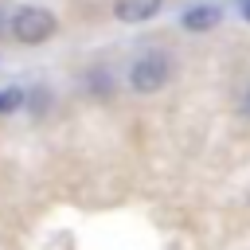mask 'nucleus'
I'll list each match as a JSON object with an SVG mask.
<instances>
[{
	"label": "nucleus",
	"instance_id": "6",
	"mask_svg": "<svg viewBox=\"0 0 250 250\" xmlns=\"http://www.w3.org/2000/svg\"><path fill=\"white\" fill-rule=\"evenodd\" d=\"M238 113L250 121V86H246V90H242V98H238Z\"/></svg>",
	"mask_w": 250,
	"mask_h": 250
},
{
	"label": "nucleus",
	"instance_id": "2",
	"mask_svg": "<svg viewBox=\"0 0 250 250\" xmlns=\"http://www.w3.org/2000/svg\"><path fill=\"white\" fill-rule=\"evenodd\" d=\"M55 31H59L55 12L39 8V4H20V8L8 16V35H12L16 43H23V47H39V43H47Z\"/></svg>",
	"mask_w": 250,
	"mask_h": 250
},
{
	"label": "nucleus",
	"instance_id": "3",
	"mask_svg": "<svg viewBox=\"0 0 250 250\" xmlns=\"http://www.w3.org/2000/svg\"><path fill=\"white\" fill-rule=\"evenodd\" d=\"M219 20H223V8H219V4H195V8H188V12L180 16L184 31H191V35L215 31V27H219Z\"/></svg>",
	"mask_w": 250,
	"mask_h": 250
},
{
	"label": "nucleus",
	"instance_id": "7",
	"mask_svg": "<svg viewBox=\"0 0 250 250\" xmlns=\"http://www.w3.org/2000/svg\"><path fill=\"white\" fill-rule=\"evenodd\" d=\"M238 12H242V20L250 23V0H238Z\"/></svg>",
	"mask_w": 250,
	"mask_h": 250
},
{
	"label": "nucleus",
	"instance_id": "4",
	"mask_svg": "<svg viewBox=\"0 0 250 250\" xmlns=\"http://www.w3.org/2000/svg\"><path fill=\"white\" fill-rule=\"evenodd\" d=\"M164 0H113V16L121 23H145L152 16H160Z\"/></svg>",
	"mask_w": 250,
	"mask_h": 250
},
{
	"label": "nucleus",
	"instance_id": "1",
	"mask_svg": "<svg viewBox=\"0 0 250 250\" xmlns=\"http://www.w3.org/2000/svg\"><path fill=\"white\" fill-rule=\"evenodd\" d=\"M168 78H172V55H168V51H160V47L141 51V55L129 62V74H125L129 90H133V94H141V98L160 94V90L168 86Z\"/></svg>",
	"mask_w": 250,
	"mask_h": 250
},
{
	"label": "nucleus",
	"instance_id": "5",
	"mask_svg": "<svg viewBox=\"0 0 250 250\" xmlns=\"http://www.w3.org/2000/svg\"><path fill=\"white\" fill-rule=\"evenodd\" d=\"M20 105H23V90L4 86V90H0V113H16Z\"/></svg>",
	"mask_w": 250,
	"mask_h": 250
}]
</instances>
